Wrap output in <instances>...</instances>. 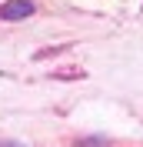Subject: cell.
I'll use <instances>...</instances> for the list:
<instances>
[{"mask_svg":"<svg viewBox=\"0 0 143 147\" xmlns=\"http://www.w3.org/2000/svg\"><path fill=\"white\" fill-rule=\"evenodd\" d=\"M33 3L30 0H10V3H3L0 7V20H27V17H33Z\"/></svg>","mask_w":143,"mask_h":147,"instance_id":"obj_1","label":"cell"},{"mask_svg":"<svg viewBox=\"0 0 143 147\" xmlns=\"http://www.w3.org/2000/svg\"><path fill=\"white\" fill-rule=\"evenodd\" d=\"M80 147H107V140H83Z\"/></svg>","mask_w":143,"mask_h":147,"instance_id":"obj_2","label":"cell"}]
</instances>
